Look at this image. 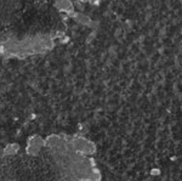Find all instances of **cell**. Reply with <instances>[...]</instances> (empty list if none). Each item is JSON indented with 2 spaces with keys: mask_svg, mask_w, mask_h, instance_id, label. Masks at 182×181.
Returning <instances> with one entry per match:
<instances>
[{
  "mask_svg": "<svg viewBox=\"0 0 182 181\" xmlns=\"http://www.w3.org/2000/svg\"><path fill=\"white\" fill-rule=\"evenodd\" d=\"M55 7L58 11L66 12L68 16H70L74 12V4L70 0H56L55 1Z\"/></svg>",
  "mask_w": 182,
  "mask_h": 181,
  "instance_id": "cell-1",
  "label": "cell"
},
{
  "mask_svg": "<svg viewBox=\"0 0 182 181\" xmlns=\"http://www.w3.org/2000/svg\"><path fill=\"white\" fill-rule=\"evenodd\" d=\"M70 17L73 18V20H75L78 23H80V25L92 27V20H91L89 16L84 15L83 12H76V11H74V12L70 15Z\"/></svg>",
  "mask_w": 182,
  "mask_h": 181,
  "instance_id": "cell-2",
  "label": "cell"
},
{
  "mask_svg": "<svg viewBox=\"0 0 182 181\" xmlns=\"http://www.w3.org/2000/svg\"><path fill=\"white\" fill-rule=\"evenodd\" d=\"M20 150V146L17 144H10L5 147V150H4V153L5 154H15L16 152Z\"/></svg>",
  "mask_w": 182,
  "mask_h": 181,
  "instance_id": "cell-3",
  "label": "cell"
},
{
  "mask_svg": "<svg viewBox=\"0 0 182 181\" xmlns=\"http://www.w3.org/2000/svg\"><path fill=\"white\" fill-rule=\"evenodd\" d=\"M151 175H153V176H158V175H160V169H157V168L151 169Z\"/></svg>",
  "mask_w": 182,
  "mask_h": 181,
  "instance_id": "cell-4",
  "label": "cell"
}]
</instances>
